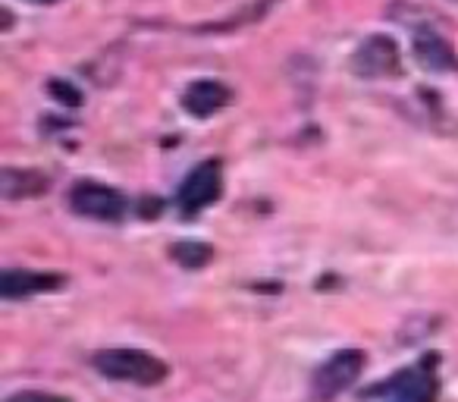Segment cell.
Instances as JSON below:
<instances>
[{
    "mask_svg": "<svg viewBox=\"0 0 458 402\" xmlns=\"http://www.w3.org/2000/svg\"><path fill=\"white\" fill-rule=\"evenodd\" d=\"M229 98H233V91H229L226 85L214 82V79H198V82H191L189 89L182 91V107H185V114H191L195 120H208V116L220 114V110L226 107Z\"/></svg>",
    "mask_w": 458,
    "mask_h": 402,
    "instance_id": "cell-9",
    "label": "cell"
},
{
    "mask_svg": "<svg viewBox=\"0 0 458 402\" xmlns=\"http://www.w3.org/2000/svg\"><path fill=\"white\" fill-rule=\"evenodd\" d=\"M7 402H72V399L57 393H45V389H22V393L7 396Z\"/></svg>",
    "mask_w": 458,
    "mask_h": 402,
    "instance_id": "cell-13",
    "label": "cell"
},
{
    "mask_svg": "<svg viewBox=\"0 0 458 402\" xmlns=\"http://www.w3.org/2000/svg\"><path fill=\"white\" fill-rule=\"evenodd\" d=\"M70 208L85 220H98V224H120L129 211V201L123 192L110 189L104 183H91L82 179L70 189Z\"/></svg>",
    "mask_w": 458,
    "mask_h": 402,
    "instance_id": "cell-2",
    "label": "cell"
},
{
    "mask_svg": "<svg viewBox=\"0 0 458 402\" xmlns=\"http://www.w3.org/2000/svg\"><path fill=\"white\" fill-rule=\"evenodd\" d=\"M214 258V245L208 243H198V239H185V243H176L173 245V261L182 264L189 270H198Z\"/></svg>",
    "mask_w": 458,
    "mask_h": 402,
    "instance_id": "cell-11",
    "label": "cell"
},
{
    "mask_svg": "<svg viewBox=\"0 0 458 402\" xmlns=\"http://www.w3.org/2000/svg\"><path fill=\"white\" fill-rule=\"evenodd\" d=\"M352 66L361 79H386L399 73V45L389 35H370L352 57Z\"/></svg>",
    "mask_w": 458,
    "mask_h": 402,
    "instance_id": "cell-6",
    "label": "cell"
},
{
    "mask_svg": "<svg viewBox=\"0 0 458 402\" xmlns=\"http://www.w3.org/2000/svg\"><path fill=\"white\" fill-rule=\"evenodd\" d=\"M29 4H38V7H47V4H57V0H29Z\"/></svg>",
    "mask_w": 458,
    "mask_h": 402,
    "instance_id": "cell-14",
    "label": "cell"
},
{
    "mask_svg": "<svg viewBox=\"0 0 458 402\" xmlns=\"http://www.w3.org/2000/svg\"><path fill=\"white\" fill-rule=\"evenodd\" d=\"M364 371V352L361 349H339L314 371L311 377V399L314 402H333L343 396Z\"/></svg>",
    "mask_w": 458,
    "mask_h": 402,
    "instance_id": "cell-3",
    "label": "cell"
},
{
    "mask_svg": "<svg viewBox=\"0 0 458 402\" xmlns=\"http://www.w3.org/2000/svg\"><path fill=\"white\" fill-rule=\"evenodd\" d=\"M66 283L64 274H51V270H29V268H10L0 274V295L7 302L26 299V295H38L47 289H60Z\"/></svg>",
    "mask_w": 458,
    "mask_h": 402,
    "instance_id": "cell-7",
    "label": "cell"
},
{
    "mask_svg": "<svg viewBox=\"0 0 458 402\" xmlns=\"http://www.w3.org/2000/svg\"><path fill=\"white\" fill-rule=\"evenodd\" d=\"M47 189V176L38 170H4L0 173V195L7 201L41 195Z\"/></svg>",
    "mask_w": 458,
    "mask_h": 402,
    "instance_id": "cell-10",
    "label": "cell"
},
{
    "mask_svg": "<svg viewBox=\"0 0 458 402\" xmlns=\"http://www.w3.org/2000/svg\"><path fill=\"white\" fill-rule=\"evenodd\" d=\"M47 91H51V95H57V98H60V104H66V107H79V104H82V95H79V91L72 89V85L60 82V79L47 82Z\"/></svg>",
    "mask_w": 458,
    "mask_h": 402,
    "instance_id": "cell-12",
    "label": "cell"
},
{
    "mask_svg": "<svg viewBox=\"0 0 458 402\" xmlns=\"http://www.w3.org/2000/svg\"><path fill=\"white\" fill-rule=\"evenodd\" d=\"M414 38V57L424 70L433 73H458V54L452 51V45L430 26H420L411 32Z\"/></svg>",
    "mask_w": 458,
    "mask_h": 402,
    "instance_id": "cell-8",
    "label": "cell"
},
{
    "mask_svg": "<svg viewBox=\"0 0 458 402\" xmlns=\"http://www.w3.org/2000/svg\"><path fill=\"white\" fill-rule=\"evenodd\" d=\"M223 192V170L220 160H204L195 170L185 176V183L179 185L176 205L185 218H195V214L208 211Z\"/></svg>",
    "mask_w": 458,
    "mask_h": 402,
    "instance_id": "cell-4",
    "label": "cell"
},
{
    "mask_svg": "<svg viewBox=\"0 0 458 402\" xmlns=\"http://www.w3.org/2000/svg\"><path fill=\"white\" fill-rule=\"evenodd\" d=\"M370 393L383 396L386 402H433L437 399V377H433L430 364L420 362L414 368L399 371L393 381L380 383Z\"/></svg>",
    "mask_w": 458,
    "mask_h": 402,
    "instance_id": "cell-5",
    "label": "cell"
},
{
    "mask_svg": "<svg viewBox=\"0 0 458 402\" xmlns=\"http://www.w3.org/2000/svg\"><path fill=\"white\" fill-rule=\"evenodd\" d=\"M91 364H95L107 381L139 383V387L164 383L166 374H170V368H166L157 355L141 352V349H104L91 358Z\"/></svg>",
    "mask_w": 458,
    "mask_h": 402,
    "instance_id": "cell-1",
    "label": "cell"
}]
</instances>
